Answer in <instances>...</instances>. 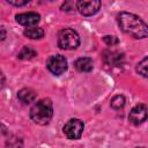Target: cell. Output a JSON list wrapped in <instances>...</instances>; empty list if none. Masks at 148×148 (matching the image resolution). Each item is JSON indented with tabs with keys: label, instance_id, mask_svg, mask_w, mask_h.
<instances>
[{
	"label": "cell",
	"instance_id": "cell-10",
	"mask_svg": "<svg viewBox=\"0 0 148 148\" xmlns=\"http://www.w3.org/2000/svg\"><path fill=\"white\" fill-rule=\"evenodd\" d=\"M17 97L22 103L30 104L36 99V92L31 88H22L21 90L17 91Z\"/></svg>",
	"mask_w": 148,
	"mask_h": 148
},
{
	"label": "cell",
	"instance_id": "cell-8",
	"mask_svg": "<svg viewBox=\"0 0 148 148\" xmlns=\"http://www.w3.org/2000/svg\"><path fill=\"white\" fill-rule=\"evenodd\" d=\"M103 60L110 68H120L124 65V54L118 51H104Z\"/></svg>",
	"mask_w": 148,
	"mask_h": 148
},
{
	"label": "cell",
	"instance_id": "cell-20",
	"mask_svg": "<svg viewBox=\"0 0 148 148\" xmlns=\"http://www.w3.org/2000/svg\"><path fill=\"white\" fill-rule=\"evenodd\" d=\"M6 38V31H5V27H1V40H3Z\"/></svg>",
	"mask_w": 148,
	"mask_h": 148
},
{
	"label": "cell",
	"instance_id": "cell-14",
	"mask_svg": "<svg viewBox=\"0 0 148 148\" xmlns=\"http://www.w3.org/2000/svg\"><path fill=\"white\" fill-rule=\"evenodd\" d=\"M125 103H126V99L123 95H116L111 98V102H110V105L112 109L114 110H120L125 106Z\"/></svg>",
	"mask_w": 148,
	"mask_h": 148
},
{
	"label": "cell",
	"instance_id": "cell-2",
	"mask_svg": "<svg viewBox=\"0 0 148 148\" xmlns=\"http://www.w3.org/2000/svg\"><path fill=\"white\" fill-rule=\"evenodd\" d=\"M30 119L37 125H47L53 116V105L50 98L37 101L30 109Z\"/></svg>",
	"mask_w": 148,
	"mask_h": 148
},
{
	"label": "cell",
	"instance_id": "cell-3",
	"mask_svg": "<svg viewBox=\"0 0 148 148\" xmlns=\"http://www.w3.org/2000/svg\"><path fill=\"white\" fill-rule=\"evenodd\" d=\"M80 45L79 34L69 28L62 29L58 34V46L62 50H74Z\"/></svg>",
	"mask_w": 148,
	"mask_h": 148
},
{
	"label": "cell",
	"instance_id": "cell-5",
	"mask_svg": "<svg viewBox=\"0 0 148 148\" xmlns=\"http://www.w3.org/2000/svg\"><path fill=\"white\" fill-rule=\"evenodd\" d=\"M46 67L53 75H61L62 73H65L67 71L68 66H67V60L64 56L54 54L47 59Z\"/></svg>",
	"mask_w": 148,
	"mask_h": 148
},
{
	"label": "cell",
	"instance_id": "cell-4",
	"mask_svg": "<svg viewBox=\"0 0 148 148\" xmlns=\"http://www.w3.org/2000/svg\"><path fill=\"white\" fill-rule=\"evenodd\" d=\"M83 128L84 125L80 119L73 118L69 119L62 127V132L65 134V136L69 140H77L81 138L82 133H83Z\"/></svg>",
	"mask_w": 148,
	"mask_h": 148
},
{
	"label": "cell",
	"instance_id": "cell-6",
	"mask_svg": "<svg viewBox=\"0 0 148 148\" xmlns=\"http://www.w3.org/2000/svg\"><path fill=\"white\" fill-rule=\"evenodd\" d=\"M148 118V108L145 104H136L133 106L128 114V120L133 125H140Z\"/></svg>",
	"mask_w": 148,
	"mask_h": 148
},
{
	"label": "cell",
	"instance_id": "cell-18",
	"mask_svg": "<svg viewBox=\"0 0 148 148\" xmlns=\"http://www.w3.org/2000/svg\"><path fill=\"white\" fill-rule=\"evenodd\" d=\"M103 40L105 42L106 45L109 46H113V45H117L119 43V39L116 37V36H110V35H106L103 37Z\"/></svg>",
	"mask_w": 148,
	"mask_h": 148
},
{
	"label": "cell",
	"instance_id": "cell-12",
	"mask_svg": "<svg viewBox=\"0 0 148 148\" xmlns=\"http://www.w3.org/2000/svg\"><path fill=\"white\" fill-rule=\"evenodd\" d=\"M23 35L30 39H39L44 37V30L39 27H31V28H25L23 31Z\"/></svg>",
	"mask_w": 148,
	"mask_h": 148
},
{
	"label": "cell",
	"instance_id": "cell-17",
	"mask_svg": "<svg viewBox=\"0 0 148 148\" xmlns=\"http://www.w3.org/2000/svg\"><path fill=\"white\" fill-rule=\"evenodd\" d=\"M61 9L64 12H68V13H72L76 9V2H73V1H66L64 2V5L61 6Z\"/></svg>",
	"mask_w": 148,
	"mask_h": 148
},
{
	"label": "cell",
	"instance_id": "cell-11",
	"mask_svg": "<svg viewBox=\"0 0 148 148\" xmlns=\"http://www.w3.org/2000/svg\"><path fill=\"white\" fill-rule=\"evenodd\" d=\"M74 67L79 72H90L92 69V60L88 57H82L75 60Z\"/></svg>",
	"mask_w": 148,
	"mask_h": 148
},
{
	"label": "cell",
	"instance_id": "cell-7",
	"mask_svg": "<svg viewBox=\"0 0 148 148\" xmlns=\"http://www.w3.org/2000/svg\"><path fill=\"white\" fill-rule=\"evenodd\" d=\"M99 8H101V1L98 0L76 1V9L83 16H92L99 10Z\"/></svg>",
	"mask_w": 148,
	"mask_h": 148
},
{
	"label": "cell",
	"instance_id": "cell-13",
	"mask_svg": "<svg viewBox=\"0 0 148 148\" xmlns=\"http://www.w3.org/2000/svg\"><path fill=\"white\" fill-rule=\"evenodd\" d=\"M36 56H37V52L31 46H23L22 50L18 52L17 58L22 59V60H29V59L35 58Z\"/></svg>",
	"mask_w": 148,
	"mask_h": 148
},
{
	"label": "cell",
	"instance_id": "cell-16",
	"mask_svg": "<svg viewBox=\"0 0 148 148\" xmlns=\"http://www.w3.org/2000/svg\"><path fill=\"white\" fill-rule=\"evenodd\" d=\"M7 148H23L22 140L15 135H10L7 139Z\"/></svg>",
	"mask_w": 148,
	"mask_h": 148
},
{
	"label": "cell",
	"instance_id": "cell-15",
	"mask_svg": "<svg viewBox=\"0 0 148 148\" xmlns=\"http://www.w3.org/2000/svg\"><path fill=\"white\" fill-rule=\"evenodd\" d=\"M136 72L145 76V77H148V57L143 58L138 65H136Z\"/></svg>",
	"mask_w": 148,
	"mask_h": 148
},
{
	"label": "cell",
	"instance_id": "cell-9",
	"mask_svg": "<svg viewBox=\"0 0 148 148\" xmlns=\"http://www.w3.org/2000/svg\"><path fill=\"white\" fill-rule=\"evenodd\" d=\"M15 20L18 24L24 25L27 28L35 27L40 21V15L36 12H28V13H21L15 16Z\"/></svg>",
	"mask_w": 148,
	"mask_h": 148
},
{
	"label": "cell",
	"instance_id": "cell-19",
	"mask_svg": "<svg viewBox=\"0 0 148 148\" xmlns=\"http://www.w3.org/2000/svg\"><path fill=\"white\" fill-rule=\"evenodd\" d=\"M7 2L9 5H13V6H17V7H21V6H24L27 3H29V0H24V1H16V0H7Z\"/></svg>",
	"mask_w": 148,
	"mask_h": 148
},
{
	"label": "cell",
	"instance_id": "cell-1",
	"mask_svg": "<svg viewBox=\"0 0 148 148\" xmlns=\"http://www.w3.org/2000/svg\"><path fill=\"white\" fill-rule=\"evenodd\" d=\"M117 22L121 31L133 38L142 39L148 37V24L138 15L128 12H121L117 16Z\"/></svg>",
	"mask_w": 148,
	"mask_h": 148
},
{
	"label": "cell",
	"instance_id": "cell-21",
	"mask_svg": "<svg viewBox=\"0 0 148 148\" xmlns=\"http://www.w3.org/2000/svg\"><path fill=\"white\" fill-rule=\"evenodd\" d=\"M135 148H143V147H135Z\"/></svg>",
	"mask_w": 148,
	"mask_h": 148
}]
</instances>
